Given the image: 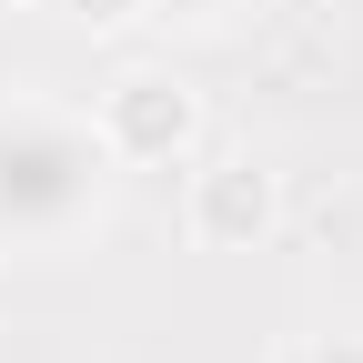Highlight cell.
Masks as SVG:
<instances>
[{
    "label": "cell",
    "mask_w": 363,
    "mask_h": 363,
    "mask_svg": "<svg viewBox=\"0 0 363 363\" xmlns=\"http://www.w3.org/2000/svg\"><path fill=\"white\" fill-rule=\"evenodd\" d=\"M272 222V172L262 162H212L192 172V233L202 242H252Z\"/></svg>",
    "instance_id": "cell-3"
},
{
    "label": "cell",
    "mask_w": 363,
    "mask_h": 363,
    "mask_svg": "<svg viewBox=\"0 0 363 363\" xmlns=\"http://www.w3.org/2000/svg\"><path fill=\"white\" fill-rule=\"evenodd\" d=\"M0 11H21V0H0Z\"/></svg>",
    "instance_id": "cell-6"
},
{
    "label": "cell",
    "mask_w": 363,
    "mask_h": 363,
    "mask_svg": "<svg viewBox=\"0 0 363 363\" xmlns=\"http://www.w3.org/2000/svg\"><path fill=\"white\" fill-rule=\"evenodd\" d=\"M91 121H101L111 162H172V152H192V131H202L192 91H182V81H162V71H131V81H111V101L91 111Z\"/></svg>",
    "instance_id": "cell-2"
},
{
    "label": "cell",
    "mask_w": 363,
    "mask_h": 363,
    "mask_svg": "<svg viewBox=\"0 0 363 363\" xmlns=\"http://www.w3.org/2000/svg\"><path fill=\"white\" fill-rule=\"evenodd\" d=\"M283 363H363V333H303Z\"/></svg>",
    "instance_id": "cell-4"
},
{
    "label": "cell",
    "mask_w": 363,
    "mask_h": 363,
    "mask_svg": "<svg viewBox=\"0 0 363 363\" xmlns=\"http://www.w3.org/2000/svg\"><path fill=\"white\" fill-rule=\"evenodd\" d=\"M71 11H81V21H131L142 0H71Z\"/></svg>",
    "instance_id": "cell-5"
},
{
    "label": "cell",
    "mask_w": 363,
    "mask_h": 363,
    "mask_svg": "<svg viewBox=\"0 0 363 363\" xmlns=\"http://www.w3.org/2000/svg\"><path fill=\"white\" fill-rule=\"evenodd\" d=\"M111 142L91 111L0 101V252H61L111 202Z\"/></svg>",
    "instance_id": "cell-1"
}]
</instances>
